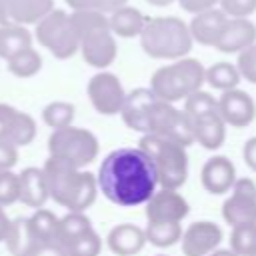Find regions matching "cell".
<instances>
[{
	"label": "cell",
	"instance_id": "7",
	"mask_svg": "<svg viewBox=\"0 0 256 256\" xmlns=\"http://www.w3.org/2000/svg\"><path fill=\"white\" fill-rule=\"evenodd\" d=\"M36 40L48 48L52 52V56L66 60L72 58L78 48H80V40L70 24V18L64 10H52L50 14H46L40 22H36Z\"/></svg>",
	"mask_w": 256,
	"mask_h": 256
},
{
	"label": "cell",
	"instance_id": "28",
	"mask_svg": "<svg viewBox=\"0 0 256 256\" xmlns=\"http://www.w3.org/2000/svg\"><path fill=\"white\" fill-rule=\"evenodd\" d=\"M146 242H150L156 248H170L176 242H180L182 236V224L180 222H148L144 228Z\"/></svg>",
	"mask_w": 256,
	"mask_h": 256
},
{
	"label": "cell",
	"instance_id": "14",
	"mask_svg": "<svg viewBox=\"0 0 256 256\" xmlns=\"http://www.w3.org/2000/svg\"><path fill=\"white\" fill-rule=\"evenodd\" d=\"M188 202L178 190H156L146 200V218L148 222H182L188 216Z\"/></svg>",
	"mask_w": 256,
	"mask_h": 256
},
{
	"label": "cell",
	"instance_id": "50",
	"mask_svg": "<svg viewBox=\"0 0 256 256\" xmlns=\"http://www.w3.org/2000/svg\"><path fill=\"white\" fill-rule=\"evenodd\" d=\"M252 256H256V252H254V254H252Z\"/></svg>",
	"mask_w": 256,
	"mask_h": 256
},
{
	"label": "cell",
	"instance_id": "23",
	"mask_svg": "<svg viewBox=\"0 0 256 256\" xmlns=\"http://www.w3.org/2000/svg\"><path fill=\"white\" fill-rule=\"evenodd\" d=\"M146 20L148 18L138 8L126 4V6H122L110 14L108 28L112 34H116L120 38H136V36H140Z\"/></svg>",
	"mask_w": 256,
	"mask_h": 256
},
{
	"label": "cell",
	"instance_id": "18",
	"mask_svg": "<svg viewBox=\"0 0 256 256\" xmlns=\"http://www.w3.org/2000/svg\"><path fill=\"white\" fill-rule=\"evenodd\" d=\"M158 98L152 94L150 88H134L132 92H128L124 98V104L120 108V116H122L124 124L140 134H148L146 118H148L150 106Z\"/></svg>",
	"mask_w": 256,
	"mask_h": 256
},
{
	"label": "cell",
	"instance_id": "8",
	"mask_svg": "<svg viewBox=\"0 0 256 256\" xmlns=\"http://www.w3.org/2000/svg\"><path fill=\"white\" fill-rule=\"evenodd\" d=\"M146 128H148V134L166 138L184 148L194 144L192 122L184 114V110H178L174 104L156 100L150 106V112L146 118Z\"/></svg>",
	"mask_w": 256,
	"mask_h": 256
},
{
	"label": "cell",
	"instance_id": "25",
	"mask_svg": "<svg viewBox=\"0 0 256 256\" xmlns=\"http://www.w3.org/2000/svg\"><path fill=\"white\" fill-rule=\"evenodd\" d=\"M4 244L12 256H26L28 254V250L36 244V240L30 232V226H28V218L10 220V228L6 232Z\"/></svg>",
	"mask_w": 256,
	"mask_h": 256
},
{
	"label": "cell",
	"instance_id": "49",
	"mask_svg": "<svg viewBox=\"0 0 256 256\" xmlns=\"http://www.w3.org/2000/svg\"><path fill=\"white\" fill-rule=\"evenodd\" d=\"M208 256H236L232 250H214L212 254H208Z\"/></svg>",
	"mask_w": 256,
	"mask_h": 256
},
{
	"label": "cell",
	"instance_id": "32",
	"mask_svg": "<svg viewBox=\"0 0 256 256\" xmlns=\"http://www.w3.org/2000/svg\"><path fill=\"white\" fill-rule=\"evenodd\" d=\"M40 68H42V56L32 46L8 58V70L18 78H30L38 74Z\"/></svg>",
	"mask_w": 256,
	"mask_h": 256
},
{
	"label": "cell",
	"instance_id": "13",
	"mask_svg": "<svg viewBox=\"0 0 256 256\" xmlns=\"http://www.w3.org/2000/svg\"><path fill=\"white\" fill-rule=\"evenodd\" d=\"M218 114L224 124L234 128H246L256 118V102L248 92L240 88L226 90L218 98Z\"/></svg>",
	"mask_w": 256,
	"mask_h": 256
},
{
	"label": "cell",
	"instance_id": "26",
	"mask_svg": "<svg viewBox=\"0 0 256 256\" xmlns=\"http://www.w3.org/2000/svg\"><path fill=\"white\" fill-rule=\"evenodd\" d=\"M52 10H54V0H12L14 24L20 26L36 24Z\"/></svg>",
	"mask_w": 256,
	"mask_h": 256
},
{
	"label": "cell",
	"instance_id": "21",
	"mask_svg": "<svg viewBox=\"0 0 256 256\" xmlns=\"http://www.w3.org/2000/svg\"><path fill=\"white\" fill-rule=\"evenodd\" d=\"M192 122V132H194V142L204 146L206 150H216L224 144L226 140V124L220 118L218 110L216 112H206L202 116L190 118Z\"/></svg>",
	"mask_w": 256,
	"mask_h": 256
},
{
	"label": "cell",
	"instance_id": "3",
	"mask_svg": "<svg viewBox=\"0 0 256 256\" xmlns=\"http://www.w3.org/2000/svg\"><path fill=\"white\" fill-rule=\"evenodd\" d=\"M192 44L188 24L176 16L148 18L140 32L142 50L156 60H180L190 54Z\"/></svg>",
	"mask_w": 256,
	"mask_h": 256
},
{
	"label": "cell",
	"instance_id": "22",
	"mask_svg": "<svg viewBox=\"0 0 256 256\" xmlns=\"http://www.w3.org/2000/svg\"><path fill=\"white\" fill-rule=\"evenodd\" d=\"M18 184H20L18 202H22L30 208H36V210L44 208V204L50 196H48V186H46L42 168H36V166L24 168L18 174Z\"/></svg>",
	"mask_w": 256,
	"mask_h": 256
},
{
	"label": "cell",
	"instance_id": "31",
	"mask_svg": "<svg viewBox=\"0 0 256 256\" xmlns=\"http://www.w3.org/2000/svg\"><path fill=\"white\" fill-rule=\"evenodd\" d=\"M68 18H70V24H72L78 40H82L86 34H90L94 30L108 28L106 14H102L98 10H72V14H68Z\"/></svg>",
	"mask_w": 256,
	"mask_h": 256
},
{
	"label": "cell",
	"instance_id": "9",
	"mask_svg": "<svg viewBox=\"0 0 256 256\" xmlns=\"http://www.w3.org/2000/svg\"><path fill=\"white\" fill-rule=\"evenodd\" d=\"M230 196L222 204V218L228 226L256 222V184L252 178H236Z\"/></svg>",
	"mask_w": 256,
	"mask_h": 256
},
{
	"label": "cell",
	"instance_id": "29",
	"mask_svg": "<svg viewBox=\"0 0 256 256\" xmlns=\"http://www.w3.org/2000/svg\"><path fill=\"white\" fill-rule=\"evenodd\" d=\"M30 232L36 242H56V230H58V216L52 210L38 208L28 218Z\"/></svg>",
	"mask_w": 256,
	"mask_h": 256
},
{
	"label": "cell",
	"instance_id": "48",
	"mask_svg": "<svg viewBox=\"0 0 256 256\" xmlns=\"http://www.w3.org/2000/svg\"><path fill=\"white\" fill-rule=\"evenodd\" d=\"M144 2H148V4H152V6H168V4H172V2H176V0H144Z\"/></svg>",
	"mask_w": 256,
	"mask_h": 256
},
{
	"label": "cell",
	"instance_id": "10",
	"mask_svg": "<svg viewBox=\"0 0 256 256\" xmlns=\"http://www.w3.org/2000/svg\"><path fill=\"white\" fill-rule=\"evenodd\" d=\"M90 104L98 114L114 116L120 114V108L126 98V90L120 82V78L112 72H98L88 80L86 86Z\"/></svg>",
	"mask_w": 256,
	"mask_h": 256
},
{
	"label": "cell",
	"instance_id": "5",
	"mask_svg": "<svg viewBox=\"0 0 256 256\" xmlns=\"http://www.w3.org/2000/svg\"><path fill=\"white\" fill-rule=\"evenodd\" d=\"M138 148L148 156L156 172L160 188L178 190L188 176V154L186 148L154 134H142Z\"/></svg>",
	"mask_w": 256,
	"mask_h": 256
},
{
	"label": "cell",
	"instance_id": "17",
	"mask_svg": "<svg viewBox=\"0 0 256 256\" xmlns=\"http://www.w3.org/2000/svg\"><path fill=\"white\" fill-rule=\"evenodd\" d=\"M200 180L206 192L218 196L224 192H230V188L236 182V168L230 158L226 156H212L204 162Z\"/></svg>",
	"mask_w": 256,
	"mask_h": 256
},
{
	"label": "cell",
	"instance_id": "36",
	"mask_svg": "<svg viewBox=\"0 0 256 256\" xmlns=\"http://www.w3.org/2000/svg\"><path fill=\"white\" fill-rule=\"evenodd\" d=\"M216 110H218V100L210 92H204L202 88L184 98V114L188 118H196V116H202L206 112H216Z\"/></svg>",
	"mask_w": 256,
	"mask_h": 256
},
{
	"label": "cell",
	"instance_id": "44",
	"mask_svg": "<svg viewBox=\"0 0 256 256\" xmlns=\"http://www.w3.org/2000/svg\"><path fill=\"white\" fill-rule=\"evenodd\" d=\"M12 0H0V26H12Z\"/></svg>",
	"mask_w": 256,
	"mask_h": 256
},
{
	"label": "cell",
	"instance_id": "34",
	"mask_svg": "<svg viewBox=\"0 0 256 256\" xmlns=\"http://www.w3.org/2000/svg\"><path fill=\"white\" fill-rule=\"evenodd\" d=\"M66 256H100L102 252V238L94 228L82 232L80 236L72 238L64 246Z\"/></svg>",
	"mask_w": 256,
	"mask_h": 256
},
{
	"label": "cell",
	"instance_id": "6",
	"mask_svg": "<svg viewBox=\"0 0 256 256\" xmlns=\"http://www.w3.org/2000/svg\"><path fill=\"white\" fill-rule=\"evenodd\" d=\"M98 138L78 126H66L52 130L48 138V154L50 158H58L62 162L72 164L74 168H84L98 156Z\"/></svg>",
	"mask_w": 256,
	"mask_h": 256
},
{
	"label": "cell",
	"instance_id": "11",
	"mask_svg": "<svg viewBox=\"0 0 256 256\" xmlns=\"http://www.w3.org/2000/svg\"><path fill=\"white\" fill-rule=\"evenodd\" d=\"M34 138H36V120L14 106L0 102V140L20 148L32 144Z\"/></svg>",
	"mask_w": 256,
	"mask_h": 256
},
{
	"label": "cell",
	"instance_id": "43",
	"mask_svg": "<svg viewBox=\"0 0 256 256\" xmlns=\"http://www.w3.org/2000/svg\"><path fill=\"white\" fill-rule=\"evenodd\" d=\"M242 156H244L246 166L256 172V136H252V138L246 140V144L242 148Z\"/></svg>",
	"mask_w": 256,
	"mask_h": 256
},
{
	"label": "cell",
	"instance_id": "15",
	"mask_svg": "<svg viewBox=\"0 0 256 256\" xmlns=\"http://www.w3.org/2000/svg\"><path fill=\"white\" fill-rule=\"evenodd\" d=\"M78 50L82 52L84 62L98 70L108 68L116 60V54H118V46H116V40L110 28H102V30H94L86 34L80 40Z\"/></svg>",
	"mask_w": 256,
	"mask_h": 256
},
{
	"label": "cell",
	"instance_id": "41",
	"mask_svg": "<svg viewBox=\"0 0 256 256\" xmlns=\"http://www.w3.org/2000/svg\"><path fill=\"white\" fill-rule=\"evenodd\" d=\"M16 162H18V148L0 140V170H12Z\"/></svg>",
	"mask_w": 256,
	"mask_h": 256
},
{
	"label": "cell",
	"instance_id": "24",
	"mask_svg": "<svg viewBox=\"0 0 256 256\" xmlns=\"http://www.w3.org/2000/svg\"><path fill=\"white\" fill-rule=\"evenodd\" d=\"M30 46H32V34L26 26L20 24L0 26V58L8 60Z\"/></svg>",
	"mask_w": 256,
	"mask_h": 256
},
{
	"label": "cell",
	"instance_id": "35",
	"mask_svg": "<svg viewBox=\"0 0 256 256\" xmlns=\"http://www.w3.org/2000/svg\"><path fill=\"white\" fill-rule=\"evenodd\" d=\"M230 250L236 256H252L256 252V222L234 226L230 232Z\"/></svg>",
	"mask_w": 256,
	"mask_h": 256
},
{
	"label": "cell",
	"instance_id": "45",
	"mask_svg": "<svg viewBox=\"0 0 256 256\" xmlns=\"http://www.w3.org/2000/svg\"><path fill=\"white\" fill-rule=\"evenodd\" d=\"M72 10H98L100 0H64Z\"/></svg>",
	"mask_w": 256,
	"mask_h": 256
},
{
	"label": "cell",
	"instance_id": "42",
	"mask_svg": "<svg viewBox=\"0 0 256 256\" xmlns=\"http://www.w3.org/2000/svg\"><path fill=\"white\" fill-rule=\"evenodd\" d=\"M180 8L188 14H200V12H206L210 8H214L218 4V0H178Z\"/></svg>",
	"mask_w": 256,
	"mask_h": 256
},
{
	"label": "cell",
	"instance_id": "37",
	"mask_svg": "<svg viewBox=\"0 0 256 256\" xmlns=\"http://www.w3.org/2000/svg\"><path fill=\"white\" fill-rule=\"evenodd\" d=\"M18 196H20L18 174H14L12 170H0V206L6 208L18 202Z\"/></svg>",
	"mask_w": 256,
	"mask_h": 256
},
{
	"label": "cell",
	"instance_id": "1",
	"mask_svg": "<svg viewBox=\"0 0 256 256\" xmlns=\"http://www.w3.org/2000/svg\"><path fill=\"white\" fill-rule=\"evenodd\" d=\"M98 190L124 208L144 204L156 192V172L140 148H118L110 152L96 174Z\"/></svg>",
	"mask_w": 256,
	"mask_h": 256
},
{
	"label": "cell",
	"instance_id": "38",
	"mask_svg": "<svg viewBox=\"0 0 256 256\" xmlns=\"http://www.w3.org/2000/svg\"><path fill=\"white\" fill-rule=\"evenodd\" d=\"M234 66H236L240 78L256 84V42L252 46H248L246 50L238 52V60Z\"/></svg>",
	"mask_w": 256,
	"mask_h": 256
},
{
	"label": "cell",
	"instance_id": "46",
	"mask_svg": "<svg viewBox=\"0 0 256 256\" xmlns=\"http://www.w3.org/2000/svg\"><path fill=\"white\" fill-rule=\"evenodd\" d=\"M128 4V0H100V4H98V12H102V14H106V12H114V10H118V8H122V6H126Z\"/></svg>",
	"mask_w": 256,
	"mask_h": 256
},
{
	"label": "cell",
	"instance_id": "27",
	"mask_svg": "<svg viewBox=\"0 0 256 256\" xmlns=\"http://www.w3.org/2000/svg\"><path fill=\"white\" fill-rule=\"evenodd\" d=\"M204 82H208L212 88L226 92L234 90L240 84V74L234 64L230 62H216L208 68H204Z\"/></svg>",
	"mask_w": 256,
	"mask_h": 256
},
{
	"label": "cell",
	"instance_id": "19",
	"mask_svg": "<svg viewBox=\"0 0 256 256\" xmlns=\"http://www.w3.org/2000/svg\"><path fill=\"white\" fill-rule=\"evenodd\" d=\"M226 20L228 18L220 8H210L206 12L194 14L190 24H188V32L192 36V42H198L202 46H214Z\"/></svg>",
	"mask_w": 256,
	"mask_h": 256
},
{
	"label": "cell",
	"instance_id": "30",
	"mask_svg": "<svg viewBox=\"0 0 256 256\" xmlns=\"http://www.w3.org/2000/svg\"><path fill=\"white\" fill-rule=\"evenodd\" d=\"M92 222L84 212H68L66 216L58 218V230H56V242L64 248L72 238L80 236L82 232L90 230Z\"/></svg>",
	"mask_w": 256,
	"mask_h": 256
},
{
	"label": "cell",
	"instance_id": "4",
	"mask_svg": "<svg viewBox=\"0 0 256 256\" xmlns=\"http://www.w3.org/2000/svg\"><path fill=\"white\" fill-rule=\"evenodd\" d=\"M204 84V66L200 60L184 56L172 64L160 66L150 78L152 94L168 104L184 100Z\"/></svg>",
	"mask_w": 256,
	"mask_h": 256
},
{
	"label": "cell",
	"instance_id": "47",
	"mask_svg": "<svg viewBox=\"0 0 256 256\" xmlns=\"http://www.w3.org/2000/svg\"><path fill=\"white\" fill-rule=\"evenodd\" d=\"M8 228H10V218H8V214L4 212V208L0 206V242H4Z\"/></svg>",
	"mask_w": 256,
	"mask_h": 256
},
{
	"label": "cell",
	"instance_id": "2",
	"mask_svg": "<svg viewBox=\"0 0 256 256\" xmlns=\"http://www.w3.org/2000/svg\"><path fill=\"white\" fill-rule=\"evenodd\" d=\"M48 196L68 208V212H84L90 208L98 194L96 176L92 172H86L82 168H74L68 162H62L58 158H48L42 166Z\"/></svg>",
	"mask_w": 256,
	"mask_h": 256
},
{
	"label": "cell",
	"instance_id": "40",
	"mask_svg": "<svg viewBox=\"0 0 256 256\" xmlns=\"http://www.w3.org/2000/svg\"><path fill=\"white\" fill-rule=\"evenodd\" d=\"M26 256H66V252L58 242H36Z\"/></svg>",
	"mask_w": 256,
	"mask_h": 256
},
{
	"label": "cell",
	"instance_id": "16",
	"mask_svg": "<svg viewBox=\"0 0 256 256\" xmlns=\"http://www.w3.org/2000/svg\"><path fill=\"white\" fill-rule=\"evenodd\" d=\"M256 42V24L248 18H228L214 48L224 54H238Z\"/></svg>",
	"mask_w": 256,
	"mask_h": 256
},
{
	"label": "cell",
	"instance_id": "12",
	"mask_svg": "<svg viewBox=\"0 0 256 256\" xmlns=\"http://www.w3.org/2000/svg\"><path fill=\"white\" fill-rule=\"evenodd\" d=\"M222 242V230L214 222L198 220L190 224L186 230H182L180 244L184 256H208L214 250H218Z\"/></svg>",
	"mask_w": 256,
	"mask_h": 256
},
{
	"label": "cell",
	"instance_id": "39",
	"mask_svg": "<svg viewBox=\"0 0 256 256\" xmlns=\"http://www.w3.org/2000/svg\"><path fill=\"white\" fill-rule=\"evenodd\" d=\"M226 18H248L256 12V0H218Z\"/></svg>",
	"mask_w": 256,
	"mask_h": 256
},
{
	"label": "cell",
	"instance_id": "33",
	"mask_svg": "<svg viewBox=\"0 0 256 256\" xmlns=\"http://www.w3.org/2000/svg\"><path fill=\"white\" fill-rule=\"evenodd\" d=\"M74 104L70 102H64V100H54L50 104L44 106L42 110V120L46 126H50L52 130H58V128H66V126H72V120H74Z\"/></svg>",
	"mask_w": 256,
	"mask_h": 256
},
{
	"label": "cell",
	"instance_id": "20",
	"mask_svg": "<svg viewBox=\"0 0 256 256\" xmlns=\"http://www.w3.org/2000/svg\"><path fill=\"white\" fill-rule=\"evenodd\" d=\"M106 244L110 252L116 256H136L146 246V234H144V228L124 222L114 226L108 232Z\"/></svg>",
	"mask_w": 256,
	"mask_h": 256
},
{
	"label": "cell",
	"instance_id": "51",
	"mask_svg": "<svg viewBox=\"0 0 256 256\" xmlns=\"http://www.w3.org/2000/svg\"><path fill=\"white\" fill-rule=\"evenodd\" d=\"M160 256H166V254H160Z\"/></svg>",
	"mask_w": 256,
	"mask_h": 256
}]
</instances>
